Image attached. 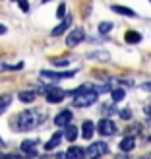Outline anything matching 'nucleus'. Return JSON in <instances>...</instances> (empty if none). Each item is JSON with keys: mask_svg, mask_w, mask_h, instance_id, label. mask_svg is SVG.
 <instances>
[{"mask_svg": "<svg viewBox=\"0 0 151 159\" xmlns=\"http://www.w3.org/2000/svg\"><path fill=\"white\" fill-rule=\"evenodd\" d=\"M43 118H45V115L41 113V111L27 109V111H23V113L18 115V126H16V128L21 130V132H29V130H33L35 126L41 124Z\"/></svg>", "mask_w": 151, "mask_h": 159, "instance_id": "nucleus-1", "label": "nucleus"}, {"mask_svg": "<svg viewBox=\"0 0 151 159\" xmlns=\"http://www.w3.org/2000/svg\"><path fill=\"white\" fill-rule=\"evenodd\" d=\"M74 93H76V97H74V105H76V107H89V105H93V103L97 101V97H99L97 89H87V91H82V89L78 87Z\"/></svg>", "mask_w": 151, "mask_h": 159, "instance_id": "nucleus-2", "label": "nucleus"}, {"mask_svg": "<svg viewBox=\"0 0 151 159\" xmlns=\"http://www.w3.org/2000/svg\"><path fill=\"white\" fill-rule=\"evenodd\" d=\"M85 153H87L89 159H99L105 153H109V146L105 144V142H93V144L85 149Z\"/></svg>", "mask_w": 151, "mask_h": 159, "instance_id": "nucleus-3", "label": "nucleus"}, {"mask_svg": "<svg viewBox=\"0 0 151 159\" xmlns=\"http://www.w3.org/2000/svg\"><path fill=\"white\" fill-rule=\"evenodd\" d=\"M76 72H51V70H41V78H45V82H60V80L74 78Z\"/></svg>", "mask_w": 151, "mask_h": 159, "instance_id": "nucleus-4", "label": "nucleus"}, {"mask_svg": "<svg viewBox=\"0 0 151 159\" xmlns=\"http://www.w3.org/2000/svg\"><path fill=\"white\" fill-rule=\"evenodd\" d=\"M97 130L103 136H113V134H116V124L110 118H101L99 124H97Z\"/></svg>", "mask_w": 151, "mask_h": 159, "instance_id": "nucleus-5", "label": "nucleus"}, {"mask_svg": "<svg viewBox=\"0 0 151 159\" xmlns=\"http://www.w3.org/2000/svg\"><path fill=\"white\" fill-rule=\"evenodd\" d=\"M85 39V31L79 27V29H74V31H70L68 33V37H66V45L68 47H76V45H79Z\"/></svg>", "mask_w": 151, "mask_h": 159, "instance_id": "nucleus-6", "label": "nucleus"}, {"mask_svg": "<svg viewBox=\"0 0 151 159\" xmlns=\"http://www.w3.org/2000/svg\"><path fill=\"white\" fill-rule=\"evenodd\" d=\"M64 97H66V91L58 89V87H51L47 91V101L49 103H60V101H64Z\"/></svg>", "mask_w": 151, "mask_h": 159, "instance_id": "nucleus-7", "label": "nucleus"}, {"mask_svg": "<svg viewBox=\"0 0 151 159\" xmlns=\"http://www.w3.org/2000/svg\"><path fill=\"white\" fill-rule=\"evenodd\" d=\"M72 111H62L60 115H56L54 116V124L56 126H68L70 122H72Z\"/></svg>", "mask_w": 151, "mask_h": 159, "instance_id": "nucleus-8", "label": "nucleus"}, {"mask_svg": "<svg viewBox=\"0 0 151 159\" xmlns=\"http://www.w3.org/2000/svg\"><path fill=\"white\" fill-rule=\"evenodd\" d=\"M21 152L27 153L29 157H37V142L35 140H25L21 144Z\"/></svg>", "mask_w": 151, "mask_h": 159, "instance_id": "nucleus-9", "label": "nucleus"}, {"mask_svg": "<svg viewBox=\"0 0 151 159\" xmlns=\"http://www.w3.org/2000/svg\"><path fill=\"white\" fill-rule=\"evenodd\" d=\"M70 25H72V18H66V20H62L58 25L51 31V33H52L54 37H58V35H62V33H66V31L70 29Z\"/></svg>", "mask_w": 151, "mask_h": 159, "instance_id": "nucleus-10", "label": "nucleus"}, {"mask_svg": "<svg viewBox=\"0 0 151 159\" xmlns=\"http://www.w3.org/2000/svg\"><path fill=\"white\" fill-rule=\"evenodd\" d=\"M66 155H68L70 159H82V157H85L87 153H85V149L79 148V146H70L68 152H66Z\"/></svg>", "mask_w": 151, "mask_h": 159, "instance_id": "nucleus-11", "label": "nucleus"}, {"mask_svg": "<svg viewBox=\"0 0 151 159\" xmlns=\"http://www.w3.org/2000/svg\"><path fill=\"white\" fill-rule=\"evenodd\" d=\"M60 140H62V134L60 132H54L52 134V138L45 144V149L47 152H51V149H54V148H58V144H60Z\"/></svg>", "mask_w": 151, "mask_h": 159, "instance_id": "nucleus-12", "label": "nucleus"}, {"mask_svg": "<svg viewBox=\"0 0 151 159\" xmlns=\"http://www.w3.org/2000/svg\"><path fill=\"white\" fill-rule=\"evenodd\" d=\"M93 132H95L93 122H91V120H85V122H83V126H82V136H83L85 140H91Z\"/></svg>", "mask_w": 151, "mask_h": 159, "instance_id": "nucleus-13", "label": "nucleus"}, {"mask_svg": "<svg viewBox=\"0 0 151 159\" xmlns=\"http://www.w3.org/2000/svg\"><path fill=\"white\" fill-rule=\"evenodd\" d=\"M134 148H136V140H134L132 136L124 138V140L120 142V149H122V152H132Z\"/></svg>", "mask_w": 151, "mask_h": 159, "instance_id": "nucleus-14", "label": "nucleus"}, {"mask_svg": "<svg viewBox=\"0 0 151 159\" xmlns=\"http://www.w3.org/2000/svg\"><path fill=\"white\" fill-rule=\"evenodd\" d=\"M124 39H126V43L136 45V43H140V41H141V35L138 33V31H128V33L124 35Z\"/></svg>", "mask_w": 151, "mask_h": 159, "instance_id": "nucleus-15", "label": "nucleus"}, {"mask_svg": "<svg viewBox=\"0 0 151 159\" xmlns=\"http://www.w3.org/2000/svg\"><path fill=\"white\" fill-rule=\"evenodd\" d=\"M113 12L120 14V16H128V18H136V12L130 10V8H124V6H113Z\"/></svg>", "mask_w": 151, "mask_h": 159, "instance_id": "nucleus-16", "label": "nucleus"}, {"mask_svg": "<svg viewBox=\"0 0 151 159\" xmlns=\"http://www.w3.org/2000/svg\"><path fill=\"white\" fill-rule=\"evenodd\" d=\"M37 99V91H21L20 93V101L23 103H33Z\"/></svg>", "mask_w": 151, "mask_h": 159, "instance_id": "nucleus-17", "label": "nucleus"}, {"mask_svg": "<svg viewBox=\"0 0 151 159\" xmlns=\"http://www.w3.org/2000/svg\"><path fill=\"white\" fill-rule=\"evenodd\" d=\"M76 138H78V128L72 126V124H68L66 126V140L68 142H76Z\"/></svg>", "mask_w": 151, "mask_h": 159, "instance_id": "nucleus-18", "label": "nucleus"}, {"mask_svg": "<svg viewBox=\"0 0 151 159\" xmlns=\"http://www.w3.org/2000/svg\"><path fill=\"white\" fill-rule=\"evenodd\" d=\"M0 70H2V72H16V70H23V62H18V64H0Z\"/></svg>", "mask_w": 151, "mask_h": 159, "instance_id": "nucleus-19", "label": "nucleus"}, {"mask_svg": "<svg viewBox=\"0 0 151 159\" xmlns=\"http://www.w3.org/2000/svg\"><path fill=\"white\" fill-rule=\"evenodd\" d=\"M10 103H12V95H0V113L10 107Z\"/></svg>", "mask_w": 151, "mask_h": 159, "instance_id": "nucleus-20", "label": "nucleus"}, {"mask_svg": "<svg viewBox=\"0 0 151 159\" xmlns=\"http://www.w3.org/2000/svg\"><path fill=\"white\" fill-rule=\"evenodd\" d=\"M89 58H97V60H109L110 58V54L107 51H97V52H91L89 54Z\"/></svg>", "mask_w": 151, "mask_h": 159, "instance_id": "nucleus-21", "label": "nucleus"}, {"mask_svg": "<svg viewBox=\"0 0 151 159\" xmlns=\"http://www.w3.org/2000/svg\"><path fill=\"white\" fill-rule=\"evenodd\" d=\"M110 95H113V101L118 103V101H122V99H124L126 91H124V89H113V93H110Z\"/></svg>", "mask_w": 151, "mask_h": 159, "instance_id": "nucleus-22", "label": "nucleus"}, {"mask_svg": "<svg viewBox=\"0 0 151 159\" xmlns=\"http://www.w3.org/2000/svg\"><path fill=\"white\" fill-rule=\"evenodd\" d=\"M110 29H113V23H110V21H103V23H99V33H109Z\"/></svg>", "mask_w": 151, "mask_h": 159, "instance_id": "nucleus-23", "label": "nucleus"}, {"mask_svg": "<svg viewBox=\"0 0 151 159\" xmlns=\"http://www.w3.org/2000/svg\"><path fill=\"white\" fill-rule=\"evenodd\" d=\"M120 116L124 118V120H128V118H132V111L130 109H122L120 111Z\"/></svg>", "mask_w": 151, "mask_h": 159, "instance_id": "nucleus-24", "label": "nucleus"}, {"mask_svg": "<svg viewBox=\"0 0 151 159\" xmlns=\"http://www.w3.org/2000/svg\"><path fill=\"white\" fill-rule=\"evenodd\" d=\"M64 12H66V6L60 4V6H58V12H56V16H58L60 20H64Z\"/></svg>", "mask_w": 151, "mask_h": 159, "instance_id": "nucleus-25", "label": "nucleus"}, {"mask_svg": "<svg viewBox=\"0 0 151 159\" xmlns=\"http://www.w3.org/2000/svg\"><path fill=\"white\" fill-rule=\"evenodd\" d=\"M18 4L23 12H29V4H27V0H18Z\"/></svg>", "mask_w": 151, "mask_h": 159, "instance_id": "nucleus-26", "label": "nucleus"}, {"mask_svg": "<svg viewBox=\"0 0 151 159\" xmlns=\"http://www.w3.org/2000/svg\"><path fill=\"white\" fill-rule=\"evenodd\" d=\"M2 159H25V157H20V155H14V153H10V155H4Z\"/></svg>", "mask_w": 151, "mask_h": 159, "instance_id": "nucleus-27", "label": "nucleus"}, {"mask_svg": "<svg viewBox=\"0 0 151 159\" xmlns=\"http://www.w3.org/2000/svg\"><path fill=\"white\" fill-rule=\"evenodd\" d=\"M54 64H56V66H68V60H56Z\"/></svg>", "mask_w": 151, "mask_h": 159, "instance_id": "nucleus-28", "label": "nucleus"}, {"mask_svg": "<svg viewBox=\"0 0 151 159\" xmlns=\"http://www.w3.org/2000/svg\"><path fill=\"white\" fill-rule=\"evenodd\" d=\"M4 33H8V29H6V25L0 23V35H4Z\"/></svg>", "mask_w": 151, "mask_h": 159, "instance_id": "nucleus-29", "label": "nucleus"}, {"mask_svg": "<svg viewBox=\"0 0 151 159\" xmlns=\"http://www.w3.org/2000/svg\"><path fill=\"white\" fill-rule=\"evenodd\" d=\"M141 87H144V89H147V91H151V82H145Z\"/></svg>", "mask_w": 151, "mask_h": 159, "instance_id": "nucleus-30", "label": "nucleus"}, {"mask_svg": "<svg viewBox=\"0 0 151 159\" xmlns=\"http://www.w3.org/2000/svg\"><path fill=\"white\" fill-rule=\"evenodd\" d=\"M0 144H4V142H2V140H0Z\"/></svg>", "mask_w": 151, "mask_h": 159, "instance_id": "nucleus-31", "label": "nucleus"}, {"mask_svg": "<svg viewBox=\"0 0 151 159\" xmlns=\"http://www.w3.org/2000/svg\"><path fill=\"white\" fill-rule=\"evenodd\" d=\"M149 142H151V136H149Z\"/></svg>", "mask_w": 151, "mask_h": 159, "instance_id": "nucleus-32", "label": "nucleus"}, {"mask_svg": "<svg viewBox=\"0 0 151 159\" xmlns=\"http://www.w3.org/2000/svg\"><path fill=\"white\" fill-rule=\"evenodd\" d=\"M14 2H18V0H14Z\"/></svg>", "mask_w": 151, "mask_h": 159, "instance_id": "nucleus-33", "label": "nucleus"}, {"mask_svg": "<svg viewBox=\"0 0 151 159\" xmlns=\"http://www.w3.org/2000/svg\"><path fill=\"white\" fill-rule=\"evenodd\" d=\"M149 159H151V155H149Z\"/></svg>", "mask_w": 151, "mask_h": 159, "instance_id": "nucleus-34", "label": "nucleus"}, {"mask_svg": "<svg viewBox=\"0 0 151 159\" xmlns=\"http://www.w3.org/2000/svg\"><path fill=\"white\" fill-rule=\"evenodd\" d=\"M149 2H151V0H149Z\"/></svg>", "mask_w": 151, "mask_h": 159, "instance_id": "nucleus-35", "label": "nucleus"}, {"mask_svg": "<svg viewBox=\"0 0 151 159\" xmlns=\"http://www.w3.org/2000/svg\"><path fill=\"white\" fill-rule=\"evenodd\" d=\"M0 157H2V155H0Z\"/></svg>", "mask_w": 151, "mask_h": 159, "instance_id": "nucleus-36", "label": "nucleus"}]
</instances>
